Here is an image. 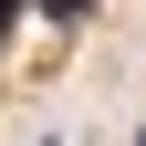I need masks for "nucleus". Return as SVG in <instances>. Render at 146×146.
I'll return each instance as SVG.
<instances>
[{"label": "nucleus", "mask_w": 146, "mask_h": 146, "mask_svg": "<svg viewBox=\"0 0 146 146\" xmlns=\"http://www.w3.org/2000/svg\"><path fill=\"white\" fill-rule=\"evenodd\" d=\"M42 11H52V21H84V11H94V0H42Z\"/></svg>", "instance_id": "1"}, {"label": "nucleus", "mask_w": 146, "mask_h": 146, "mask_svg": "<svg viewBox=\"0 0 146 146\" xmlns=\"http://www.w3.org/2000/svg\"><path fill=\"white\" fill-rule=\"evenodd\" d=\"M42 146H63V136H42Z\"/></svg>", "instance_id": "2"}, {"label": "nucleus", "mask_w": 146, "mask_h": 146, "mask_svg": "<svg viewBox=\"0 0 146 146\" xmlns=\"http://www.w3.org/2000/svg\"><path fill=\"white\" fill-rule=\"evenodd\" d=\"M136 146H146V136H136Z\"/></svg>", "instance_id": "3"}]
</instances>
